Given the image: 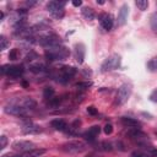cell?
<instances>
[{"label":"cell","instance_id":"obj_39","mask_svg":"<svg viewBox=\"0 0 157 157\" xmlns=\"http://www.w3.org/2000/svg\"><path fill=\"white\" fill-rule=\"evenodd\" d=\"M4 18V12H0V21H2Z\"/></svg>","mask_w":157,"mask_h":157},{"label":"cell","instance_id":"obj_34","mask_svg":"<svg viewBox=\"0 0 157 157\" xmlns=\"http://www.w3.org/2000/svg\"><path fill=\"white\" fill-rule=\"evenodd\" d=\"M87 113L88 114H91V115H97V113H98V110L93 107V105H90L88 108H87Z\"/></svg>","mask_w":157,"mask_h":157},{"label":"cell","instance_id":"obj_3","mask_svg":"<svg viewBox=\"0 0 157 157\" xmlns=\"http://www.w3.org/2000/svg\"><path fill=\"white\" fill-rule=\"evenodd\" d=\"M131 91H132V87H131L130 83H123V85L118 88L114 104H115V105H123V104L129 99V97H130V94H131Z\"/></svg>","mask_w":157,"mask_h":157},{"label":"cell","instance_id":"obj_28","mask_svg":"<svg viewBox=\"0 0 157 157\" xmlns=\"http://www.w3.org/2000/svg\"><path fill=\"white\" fill-rule=\"evenodd\" d=\"M18 56H20L18 50H17V49H11V52H10V54H9V58H10L11 60H17Z\"/></svg>","mask_w":157,"mask_h":157},{"label":"cell","instance_id":"obj_16","mask_svg":"<svg viewBox=\"0 0 157 157\" xmlns=\"http://www.w3.org/2000/svg\"><path fill=\"white\" fill-rule=\"evenodd\" d=\"M128 13H129V7L128 5H123L119 10V13H118V25L119 26H124L126 20H128Z\"/></svg>","mask_w":157,"mask_h":157},{"label":"cell","instance_id":"obj_12","mask_svg":"<svg viewBox=\"0 0 157 157\" xmlns=\"http://www.w3.org/2000/svg\"><path fill=\"white\" fill-rule=\"evenodd\" d=\"M99 22H101V26L105 31H109L113 27V17L109 13H102L99 17Z\"/></svg>","mask_w":157,"mask_h":157},{"label":"cell","instance_id":"obj_8","mask_svg":"<svg viewBox=\"0 0 157 157\" xmlns=\"http://www.w3.org/2000/svg\"><path fill=\"white\" fill-rule=\"evenodd\" d=\"M38 42H39L40 45H43L45 48H53V47L60 45V38L54 33H49V34L42 36Z\"/></svg>","mask_w":157,"mask_h":157},{"label":"cell","instance_id":"obj_18","mask_svg":"<svg viewBox=\"0 0 157 157\" xmlns=\"http://www.w3.org/2000/svg\"><path fill=\"white\" fill-rule=\"evenodd\" d=\"M50 125H52V128H54L55 130H59V131H65L67 128L66 121L63 119H54V120H52Z\"/></svg>","mask_w":157,"mask_h":157},{"label":"cell","instance_id":"obj_10","mask_svg":"<svg viewBox=\"0 0 157 157\" xmlns=\"http://www.w3.org/2000/svg\"><path fill=\"white\" fill-rule=\"evenodd\" d=\"M12 148L15 151H20L22 153V152H26V151H29V150L34 148V144L31 142V141L20 140V141H16V142L12 144Z\"/></svg>","mask_w":157,"mask_h":157},{"label":"cell","instance_id":"obj_4","mask_svg":"<svg viewBox=\"0 0 157 157\" xmlns=\"http://www.w3.org/2000/svg\"><path fill=\"white\" fill-rule=\"evenodd\" d=\"M120 61H121V58L119 54H112L110 56H108L101 65V70L102 72H107V71H112V70H115L120 66Z\"/></svg>","mask_w":157,"mask_h":157},{"label":"cell","instance_id":"obj_20","mask_svg":"<svg viewBox=\"0 0 157 157\" xmlns=\"http://www.w3.org/2000/svg\"><path fill=\"white\" fill-rule=\"evenodd\" d=\"M81 12H82V16H83L87 21H92V20L94 18V16H96L92 7H82Z\"/></svg>","mask_w":157,"mask_h":157},{"label":"cell","instance_id":"obj_19","mask_svg":"<svg viewBox=\"0 0 157 157\" xmlns=\"http://www.w3.org/2000/svg\"><path fill=\"white\" fill-rule=\"evenodd\" d=\"M126 135L130 137V139H134V140H139V139H146V134H144L141 130L139 129H131L126 132Z\"/></svg>","mask_w":157,"mask_h":157},{"label":"cell","instance_id":"obj_25","mask_svg":"<svg viewBox=\"0 0 157 157\" xmlns=\"http://www.w3.org/2000/svg\"><path fill=\"white\" fill-rule=\"evenodd\" d=\"M91 86H92V82H90V81L77 82V83L75 85V87H76V88H78V90H85V88H88V87H91Z\"/></svg>","mask_w":157,"mask_h":157},{"label":"cell","instance_id":"obj_33","mask_svg":"<svg viewBox=\"0 0 157 157\" xmlns=\"http://www.w3.org/2000/svg\"><path fill=\"white\" fill-rule=\"evenodd\" d=\"M6 144H7V139H6V136H4V135H2V136L0 137V150L5 148Z\"/></svg>","mask_w":157,"mask_h":157},{"label":"cell","instance_id":"obj_26","mask_svg":"<svg viewBox=\"0 0 157 157\" xmlns=\"http://www.w3.org/2000/svg\"><path fill=\"white\" fill-rule=\"evenodd\" d=\"M43 96H44V98H53V96H54V88L45 87L44 91H43Z\"/></svg>","mask_w":157,"mask_h":157},{"label":"cell","instance_id":"obj_38","mask_svg":"<svg viewBox=\"0 0 157 157\" xmlns=\"http://www.w3.org/2000/svg\"><path fill=\"white\" fill-rule=\"evenodd\" d=\"M97 4H101V5H103V4H104V1H103V0H97Z\"/></svg>","mask_w":157,"mask_h":157},{"label":"cell","instance_id":"obj_5","mask_svg":"<svg viewBox=\"0 0 157 157\" xmlns=\"http://www.w3.org/2000/svg\"><path fill=\"white\" fill-rule=\"evenodd\" d=\"M64 5H65L64 1H55V0H54V1H49V2H48L47 9H48V11L52 13V16H53L54 18L60 20V18H63L64 15H65Z\"/></svg>","mask_w":157,"mask_h":157},{"label":"cell","instance_id":"obj_36","mask_svg":"<svg viewBox=\"0 0 157 157\" xmlns=\"http://www.w3.org/2000/svg\"><path fill=\"white\" fill-rule=\"evenodd\" d=\"M72 5L76 6V7H77V6H81V5H82V1H81V0H74V1H72Z\"/></svg>","mask_w":157,"mask_h":157},{"label":"cell","instance_id":"obj_2","mask_svg":"<svg viewBox=\"0 0 157 157\" xmlns=\"http://www.w3.org/2000/svg\"><path fill=\"white\" fill-rule=\"evenodd\" d=\"M45 56L48 60H65L69 56V50L65 47L56 45L53 48H48L45 50Z\"/></svg>","mask_w":157,"mask_h":157},{"label":"cell","instance_id":"obj_29","mask_svg":"<svg viewBox=\"0 0 157 157\" xmlns=\"http://www.w3.org/2000/svg\"><path fill=\"white\" fill-rule=\"evenodd\" d=\"M60 97H53V98H50V102H49V104L50 105H53V107H56V105H59V103H60Z\"/></svg>","mask_w":157,"mask_h":157},{"label":"cell","instance_id":"obj_6","mask_svg":"<svg viewBox=\"0 0 157 157\" xmlns=\"http://www.w3.org/2000/svg\"><path fill=\"white\" fill-rule=\"evenodd\" d=\"M86 145L82 141H69L64 145H61V150L67 153H80L85 151Z\"/></svg>","mask_w":157,"mask_h":157},{"label":"cell","instance_id":"obj_17","mask_svg":"<svg viewBox=\"0 0 157 157\" xmlns=\"http://www.w3.org/2000/svg\"><path fill=\"white\" fill-rule=\"evenodd\" d=\"M121 124L124 126H128V128H131V129H137L140 126V121H137L134 118H129V117H123L121 118Z\"/></svg>","mask_w":157,"mask_h":157},{"label":"cell","instance_id":"obj_35","mask_svg":"<svg viewBox=\"0 0 157 157\" xmlns=\"http://www.w3.org/2000/svg\"><path fill=\"white\" fill-rule=\"evenodd\" d=\"M150 101L157 102V88H155V90L152 91V93L150 94Z\"/></svg>","mask_w":157,"mask_h":157},{"label":"cell","instance_id":"obj_27","mask_svg":"<svg viewBox=\"0 0 157 157\" xmlns=\"http://www.w3.org/2000/svg\"><path fill=\"white\" fill-rule=\"evenodd\" d=\"M7 44H9V42H7L6 37H5V36H0V50L6 49Z\"/></svg>","mask_w":157,"mask_h":157},{"label":"cell","instance_id":"obj_13","mask_svg":"<svg viewBox=\"0 0 157 157\" xmlns=\"http://www.w3.org/2000/svg\"><path fill=\"white\" fill-rule=\"evenodd\" d=\"M85 45L83 44H76L75 45V49H74V55H75V59L78 64H82L83 63V59H85Z\"/></svg>","mask_w":157,"mask_h":157},{"label":"cell","instance_id":"obj_31","mask_svg":"<svg viewBox=\"0 0 157 157\" xmlns=\"http://www.w3.org/2000/svg\"><path fill=\"white\" fill-rule=\"evenodd\" d=\"M103 130H104V132H105L107 135H110V134L113 132V126H112V124H105Z\"/></svg>","mask_w":157,"mask_h":157},{"label":"cell","instance_id":"obj_15","mask_svg":"<svg viewBox=\"0 0 157 157\" xmlns=\"http://www.w3.org/2000/svg\"><path fill=\"white\" fill-rule=\"evenodd\" d=\"M44 153H45V150L44 148H32L29 151L18 153L17 157H40Z\"/></svg>","mask_w":157,"mask_h":157},{"label":"cell","instance_id":"obj_32","mask_svg":"<svg viewBox=\"0 0 157 157\" xmlns=\"http://www.w3.org/2000/svg\"><path fill=\"white\" fill-rule=\"evenodd\" d=\"M101 147V150H104V151H110L112 150V145L110 144H107V142H102L101 145H99Z\"/></svg>","mask_w":157,"mask_h":157},{"label":"cell","instance_id":"obj_1","mask_svg":"<svg viewBox=\"0 0 157 157\" xmlns=\"http://www.w3.org/2000/svg\"><path fill=\"white\" fill-rule=\"evenodd\" d=\"M37 105L36 101L32 99V98H21V99H16V101H12L11 103H9L6 107H5V112L9 113V114H12V115H17V117H23L26 115L29 110L34 109Z\"/></svg>","mask_w":157,"mask_h":157},{"label":"cell","instance_id":"obj_24","mask_svg":"<svg viewBox=\"0 0 157 157\" xmlns=\"http://www.w3.org/2000/svg\"><path fill=\"white\" fill-rule=\"evenodd\" d=\"M147 67H148L151 71H156V70H157V56L152 58V59L147 63Z\"/></svg>","mask_w":157,"mask_h":157},{"label":"cell","instance_id":"obj_37","mask_svg":"<svg viewBox=\"0 0 157 157\" xmlns=\"http://www.w3.org/2000/svg\"><path fill=\"white\" fill-rule=\"evenodd\" d=\"M151 155H152L153 157H157V150H155V148H152V150H151Z\"/></svg>","mask_w":157,"mask_h":157},{"label":"cell","instance_id":"obj_23","mask_svg":"<svg viewBox=\"0 0 157 157\" xmlns=\"http://www.w3.org/2000/svg\"><path fill=\"white\" fill-rule=\"evenodd\" d=\"M150 25H151V28L153 32H157V12L152 13L151 17H150Z\"/></svg>","mask_w":157,"mask_h":157},{"label":"cell","instance_id":"obj_30","mask_svg":"<svg viewBox=\"0 0 157 157\" xmlns=\"http://www.w3.org/2000/svg\"><path fill=\"white\" fill-rule=\"evenodd\" d=\"M130 157H150V156H148V155H146V153H144V152L135 151V152H132V153L130 155Z\"/></svg>","mask_w":157,"mask_h":157},{"label":"cell","instance_id":"obj_7","mask_svg":"<svg viewBox=\"0 0 157 157\" xmlns=\"http://www.w3.org/2000/svg\"><path fill=\"white\" fill-rule=\"evenodd\" d=\"M25 69L22 65H2L1 72L9 77H20L23 74Z\"/></svg>","mask_w":157,"mask_h":157},{"label":"cell","instance_id":"obj_9","mask_svg":"<svg viewBox=\"0 0 157 157\" xmlns=\"http://www.w3.org/2000/svg\"><path fill=\"white\" fill-rule=\"evenodd\" d=\"M77 70L74 66H64L60 70V75L58 76V81L61 83H66L71 77H74L76 75Z\"/></svg>","mask_w":157,"mask_h":157},{"label":"cell","instance_id":"obj_22","mask_svg":"<svg viewBox=\"0 0 157 157\" xmlns=\"http://www.w3.org/2000/svg\"><path fill=\"white\" fill-rule=\"evenodd\" d=\"M135 5L137 6L139 10L145 11V10H147V7H148V1H147V0H136V1H135Z\"/></svg>","mask_w":157,"mask_h":157},{"label":"cell","instance_id":"obj_11","mask_svg":"<svg viewBox=\"0 0 157 157\" xmlns=\"http://www.w3.org/2000/svg\"><path fill=\"white\" fill-rule=\"evenodd\" d=\"M40 131H42L40 126L33 124L31 120H28V121L22 124V132L23 134H38Z\"/></svg>","mask_w":157,"mask_h":157},{"label":"cell","instance_id":"obj_14","mask_svg":"<svg viewBox=\"0 0 157 157\" xmlns=\"http://www.w3.org/2000/svg\"><path fill=\"white\" fill-rule=\"evenodd\" d=\"M99 131H101V128H99L98 125H93V126H91V128L83 134V137H85L86 140H88V141H94V139L98 136Z\"/></svg>","mask_w":157,"mask_h":157},{"label":"cell","instance_id":"obj_21","mask_svg":"<svg viewBox=\"0 0 157 157\" xmlns=\"http://www.w3.org/2000/svg\"><path fill=\"white\" fill-rule=\"evenodd\" d=\"M29 70L34 74H38V72H43L45 71V65L42 64V63H37V64H32L29 66Z\"/></svg>","mask_w":157,"mask_h":157}]
</instances>
